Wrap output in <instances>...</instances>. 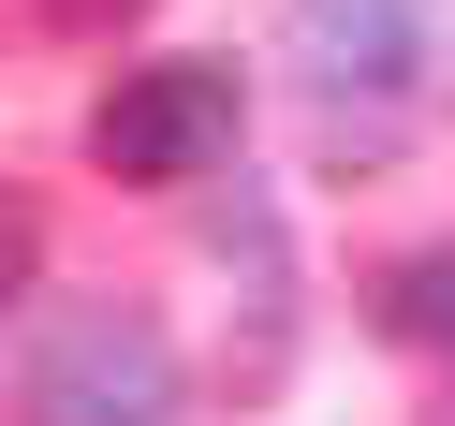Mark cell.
<instances>
[{
	"label": "cell",
	"instance_id": "8992f818",
	"mask_svg": "<svg viewBox=\"0 0 455 426\" xmlns=\"http://www.w3.org/2000/svg\"><path fill=\"white\" fill-rule=\"evenodd\" d=\"M60 30H118V15H148V0H44Z\"/></svg>",
	"mask_w": 455,
	"mask_h": 426
},
{
	"label": "cell",
	"instance_id": "277c9868",
	"mask_svg": "<svg viewBox=\"0 0 455 426\" xmlns=\"http://www.w3.org/2000/svg\"><path fill=\"white\" fill-rule=\"evenodd\" d=\"M382 338H411V353L455 367V236L411 250V265H382Z\"/></svg>",
	"mask_w": 455,
	"mask_h": 426
},
{
	"label": "cell",
	"instance_id": "6da1fadb",
	"mask_svg": "<svg viewBox=\"0 0 455 426\" xmlns=\"http://www.w3.org/2000/svg\"><path fill=\"white\" fill-rule=\"evenodd\" d=\"M15 397H30V426H177V338L132 294H74L30 324Z\"/></svg>",
	"mask_w": 455,
	"mask_h": 426
},
{
	"label": "cell",
	"instance_id": "52a82bcc",
	"mask_svg": "<svg viewBox=\"0 0 455 426\" xmlns=\"http://www.w3.org/2000/svg\"><path fill=\"white\" fill-rule=\"evenodd\" d=\"M441 426H455V412H441Z\"/></svg>",
	"mask_w": 455,
	"mask_h": 426
},
{
	"label": "cell",
	"instance_id": "3957f363",
	"mask_svg": "<svg viewBox=\"0 0 455 426\" xmlns=\"http://www.w3.org/2000/svg\"><path fill=\"white\" fill-rule=\"evenodd\" d=\"M294 60L323 89H411L426 74V0H294Z\"/></svg>",
	"mask_w": 455,
	"mask_h": 426
},
{
	"label": "cell",
	"instance_id": "7a4b0ae2",
	"mask_svg": "<svg viewBox=\"0 0 455 426\" xmlns=\"http://www.w3.org/2000/svg\"><path fill=\"white\" fill-rule=\"evenodd\" d=\"M235 133H250L235 60H132L118 89L89 103V162H103V177H132V191L220 177V162H235Z\"/></svg>",
	"mask_w": 455,
	"mask_h": 426
},
{
	"label": "cell",
	"instance_id": "5b68a950",
	"mask_svg": "<svg viewBox=\"0 0 455 426\" xmlns=\"http://www.w3.org/2000/svg\"><path fill=\"white\" fill-rule=\"evenodd\" d=\"M30 279H44V206H30L15 177H0V309L30 294Z\"/></svg>",
	"mask_w": 455,
	"mask_h": 426
}]
</instances>
